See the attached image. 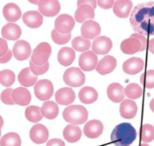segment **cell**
<instances>
[{"mask_svg": "<svg viewBox=\"0 0 154 146\" xmlns=\"http://www.w3.org/2000/svg\"><path fill=\"white\" fill-rule=\"evenodd\" d=\"M131 28L142 36L154 35V1L143 2L131 10L129 18Z\"/></svg>", "mask_w": 154, "mask_h": 146, "instance_id": "1", "label": "cell"}, {"mask_svg": "<svg viewBox=\"0 0 154 146\" xmlns=\"http://www.w3.org/2000/svg\"><path fill=\"white\" fill-rule=\"evenodd\" d=\"M135 139L136 130L128 123L118 124L111 134V141L117 146H129Z\"/></svg>", "mask_w": 154, "mask_h": 146, "instance_id": "2", "label": "cell"}, {"mask_svg": "<svg viewBox=\"0 0 154 146\" xmlns=\"http://www.w3.org/2000/svg\"><path fill=\"white\" fill-rule=\"evenodd\" d=\"M63 119L71 124H82L88 119V111L85 107L79 105H69L63 111Z\"/></svg>", "mask_w": 154, "mask_h": 146, "instance_id": "3", "label": "cell"}, {"mask_svg": "<svg viewBox=\"0 0 154 146\" xmlns=\"http://www.w3.org/2000/svg\"><path fill=\"white\" fill-rule=\"evenodd\" d=\"M85 74L80 68L70 67L66 69L63 74V81L69 87H80L85 83Z\"/></svg>", "mask_w": 154, "mask_h": 146, "instance_id": "4", "label": "cell"}, {"mask_svg": "<svg viewBox=\"0 0 154 146\" xmlns=\"http://www.w3.org/2000/svg\"><path fill=\"white\" fill-rule=\"evenodd\" d=\"M51 54V47L48 43H41L36 47L32 53V58L31 60L36 65H44L48 62Z\"/></svg>", "mask_w": 154, "mask_h": 146, "instance_id": "5", "label": "cell"}, {"mask_svg": "<svg viewBox=\"0 0 154 146\" xmlns=\"http://www.w3.org/2000/svg\"><path fill=\"white\" fill-rule=\"evenodd\" d=\"M34 91L37 99L45 102L50 100L54 95V84L48 79L38 80V82L35 84Z\"/></svg>", "mask_w": 154, "mask_h": 146, "instance_id": "6", "label": "cell"}, {"mask_svg": "<svg viewBox=\"0 0 154 146\" xmlns=\"http://www.w3.org/2000/svg\"><path fill=\"white\" fill-rule=\"evenodd\" d=\"M38 12L45 17H54L60 11L58 0H41L38 2Z\"/></svg>", "mask_w": 154, "mask_h": 146, "instance_id": "7", "label": "cell"}, {"mask_svg": "<svg viewBox=\"0 0 154 146\" xmlns=\"http://www.w3.org/2000/svg\"><path fill=\"white\" fill-rule=\"evenodd\" d=\"M75 26V20L68 14L59 15L54 22V29L60 34H69L71 33Z\"/></svg>", "mask_w": 154, "mask_h": 146, "instance_id": "8", "label": "cell"}, {"mask_svg": "<svg viewBox=\"0 0 154 146\" xmlns=\"http://www.w3.org/2000/svg\"><path fill=\"white\" fill-rule=\"evenodd\" d=\"M12 53L17 60L24 61L28 59L32 54V47H31V44L26 41H17L13 46Z\"/></svg>", "mask_w": 154, "mask_h": 146, "instance_id": "9", "label": "cell"}, {"mask_svg": "<svg viewBox=\"0 0 154 146\" xmlns=\"http://www.w3.org/2000/svg\"><path fill=\"white\" fill-rule=\"evenodd\" d=\"M97 54L92 50H87L79 56V66L81 70L84 71H92L96 69L98 64Z\"/></svg>", "mask_w": 154, "mask_h": 146, "instance_id": "10", "label": "cell"}, {"mask_svg": "<svg viewBox=\"0 0 154 146\" xmlns=\"http://www.w3.org/2000/svg\"><path fill=\"white\" fill-rule=\"evenodd\" d=\"M91 47L96 54H107L113 47V41L108 37L99 36L93 41Z\"/></svg>", "mask_w": 154, "mask_h": 146, "instance_id": "11", "label": "cell"}, {"mask_svg": "<svg viewBox=\"0 0 154 146\" xmlns=\"http://www.w3.org/2000/svg\"><path fill=\"white\" fill-rule=\"evenodd\" d=\"M101 34V26L93 20L85 21L81 27V35L88 40L96 39Z\"/></svg>", "mask_w": 154, "mask_h": 146, "instance_id": "12", "label": "cell"}, {"mask_svg": "<svg viewBox=\"0 0 154 146\" xmlns=\"http://www.w3.org/2000/svg\"><path fill=\"white\" fill-rule=\"evenodd\" d=\"M30 138L34 143L43 144L48 139V130L44 124L37 123L31 128Z\"/></svg>", "mask_w": 154, "mask_h": 146, "instance_id": "13", "label": "cell"}, {"mask_svg": "<svg viewBox=\"0 0 154 146\" xmlns=\"http://www.w3.org/2000/svg\"><path fill=\"white\" fill-rule=\"evenodd\" d=\"M104 126L101 123V120H92L87 121L85 123V126L83 128V132L85 134V136L88 138H97L99 137L101 134L103 133Z\"/></svg>", "mask_w": 154, "mask_h": 146, "instance_id": "14", "label": "cell"}, {"mask_svg": "<svg viewBox=\"0 0 154 146\" xmlns=\"http://www.w3.org/2000/svg\"><path fill=\"white\" fill-rule=\"evenodd\" d=\"M12 99L16 105L28 106L32 101V95L26 87H18L16 89H13Z\"/></svg>", "mask_w": 154, "mask_h": 146, "instance_id": "15", "label": "cell"}, {"mask_svg": "<svg viewBox=\"0 0 154 146\" xmlns=\"http://www.w3.org/2000/svg\"><path fill=\"white\" fill-rule=\"evenodd\" d=\"M144 61L139 57H131L125 60L122 64V70L128 75H135L143 70Z\"/></svg>", "mask_w": 154, "mask_h": 146, "instance_id": "16", "label": "cell"}, {"mask_svg": "<svg viewBox=\"0 0 154 146\" xmlns=\"http://www.w3.org/2000/svg\"><path fill=\"white\" fill-rule=\"evenodd\" d=\"M121 50L125 54H134L138 51H143L144 48H143L142 44L139 41V40H137L136 38L129 37L128 39L122 41Z\"/></svg>", "mask_w": 154, "mask_h": 146, "instance_id": "17", "label": "cell"}, {"mask_svg": "<svg viewBox=\"0 0 154 146\" xmlns=\"http://www.w3.org/2000/svg\"><path fill=\"white\" fill-rule=\"evenodd\" d=\"M132 10V2L131 0H117L113 6L115 15L119 18L125 19L131 15Z\"/></svg>", "mask_w": 154, "mask_h": 146, "instance_id": "18", "label": "cell"}, {"mask_svg": "<svg viewBox=\"0 0 154 146\" xmlns=\"http://www.w3.org/2000/svg\"><path fill=\"white\" fill-rule=\"evenodd\" d=\"M75 100V93L73 89L69 87H64L55 92V101L58 105L69 106Z\"/></svg>", "mask_w": 154, "mask_h": 146, "instance_id": "19", "label": "cell"}, {"mask_svg": "<svg viewBox=\"0 0 154 146\" xmlns=\"http://www.w3.org/2000/svg\"><path fill=\"white\" fill-rule=\"evenodd\" d=\"M116 66H117V59L112 55H106L98 62L96 70L101 75H107L113 72Z\"/></svg>", "mask_w": 154, "mask_h": 146, "instance_id": "20", "label": "cell"}, {"mask_svg": "<svg viewBox=\"0 0 154 146\" xmlns=\"http://www.w3.org/2000/svg\"><path fill=\"white\" fill-rule=\"evenodd\" d=\"M23 22L25 23L27 27L31 29H38L42 26L44 22L43 15L38 11H28L24 13Z\"/></svg>", "mask_w": 154, "mask_h": 146, "instance_id": "21", "label": "cell"}, {"mask_svg": "<svg viewBox=\"0 0 154 146\" xmlns=\"http://www.w3.org/2000/svg\"><path fill=\"white\" fill-rule=\"evenodd\" d=\"M136 113H137V105L134 100L127 99L121 102L120 114L124 119H132L136 116Z\"/></svg>", "mask_w": 154, "mask_h": 146, "instance_id": "22", "label": "cell"}, {"mask_svg": "<svg viewBox=\"0 0 154 146\" xmlns=\"http://www.w3.org/2000/svg\"><path fill=\"white\" fill-rule=\"evenodd\" d=\"M22 34L21 28L15 23H8L3 26L1 30V35L3 39L7 41H17Z\"/></svg>", "mask_w": 154, "mask_h": 146, "instance_id": "23", "label": "cell"}, {"mask_svg": "<svg viewBox=\"0 0 154 146\" xmlns=\"http://www.w3.org/2000/svg\"><path fill=\"white\" fill-rule=\"evenodd\" d=\"M107 95L114 103H121L125 100V88L120 83H112L107 89Z\"/></svg>", "mask_w": 154, "mask_h": 146, "instance_id": "24", "label": "cell"}, {"mask_svg": "<svg viewBox=\"0 0 154 146\" xmlns=\"http://www.w3.org/2000/svg\"><path fill=\"white\" fill-rule=\"evenodd\" d=\"M3 16L9 23L17 22L22 16L20 7L15 3H8L3 7Z\"/></svg>", "mask_w": 154, "mask_h": 146, "instance_id": "25", "label": "cell"}, {"mask_svg": "<svg viewBox=\"0 0 154 146\" xmlns=\"http://www.w3.org/2000/svg\"><path fill=\"white\" fill-rule=\"evenodd\" d=\"M94 17H95L94 9L89 5H81L77 7L74 14V20L77 23H84L85 21L93 20Z\"/></svg>", "mask_w": 154, "mask_h": 146, "instance_id": "26", "label": "cell"}, {"mask_svg": "<svg viewBox=\"0 0 154 146\" xmlns=\"http://www.w3.org/2000/svg\"><path fill=\"white\" fill-rule=\"evenodd\" d=\"M18 81L23 87H31L38 82V76L31 71L30 67H26L20 71L18 75Z\"/></svg>", "mask_w": 154, "mask_h": 146, "instance_id": "27", "label": "cell"}, {"mask_svg": "<svg viewBox=\"0 0 154 146\" xmlns=\"http://www.w3.org/2000/svg\"><path fill=\"white\" fill-rule=\"evenodd\" d=\"M75 59V51L70 47H62L57 53V60L62 66H69Z\"/></svg>", "mask_w": 154, "mask_h": 146, "instance_id": "28", "label": "cell"}, {"mask_svg": "<svg viewBox=\"0 0 154 146\" xmlns=\"http://www.w3.org/2000/svg\"><path fill=\"white\" fill-rule=\"evenodd\" d=\"M81 135H82V131L76 124L69 123L63 129V137L65 138V140H67L70 143L77 142L81 138Z\"/></svg>", "mask_w": 154, "mask_h": 146, "instance_id": "29", "label": "cell"}, {"mask_svg": "<svg viewBox=\"0 0 154 146\" xmlns=\"http://www.w3.org/2000/svg\"><path fill=\"white\" fill-rule=\"evenodd\" d=\"M79 100L81 101L83 104H92L94 102H96L98 99V92L96 91V89L92 88V87H83L80 90V92L78 94Z\"/></svg>", "mask_w": 154, "mask_h": 146, "instance_id": "30", "label": "cell"}, {"mask_svg": "<svg viewBox=\"0 0 154 146\" xmlns=\"http://www.w3.org/2000/svg\"><path fill=\"white\" fill-rule=\"evenodd\" d=\"M42 113L43 116L48 120H54L58 116L59 109L58 105L52 101H45L42 106Z\"/></svg>", "mask_w": 154, "mask_h": 146, "instance_id": "31", "label": "cell"}, {"mask_svg": "<svg viewBox=\"0 0 154 146\" xmlns=\"http://www.w3.org/2000/svg\"><path fill=\"white\" fill-rule=\"evenodd\" d=\"M26 119L31 123H38L44 117L42 109L38 106H29L25 111Z\"/></svg>", "mask_w": 154, "mask_h": 146, "instance_id": "32", "label": "cell"}, {"mask_svg": "<svg viewBox=\"0 0 154 146\" xmlns=\"http://www.w3.org/2000/svg\"><path fill=\"white\" fill-rule=\"evenodd\" d=\"M142 88L137 83H131L125 88V95L131 100H136L142 96Z\"/></svg>", "mask_w": 154, "mask_h": 146, "instance_id": "33", "label": "cell"}, {"mask_svg": "<svg viewBox=\"0 0 154 146\" xmlns=\"http://www.w3.org/2000/svg\"><path fill=\"white\" fill-rule=\"evenodd\" d=\"M21 137L15 132L6 133L0 139V146H21Z\"/></svg>", "mask_w": 154, "mask_h": 146, "instance_id": "34", "label": "cell"}, {"mask_svg": "<svg viewBox=\"0 0 154 146\" xmlns=\"http://www.w3.org/2000/svg\"><path fill=\"white\" fill-rule=\"evenodd\" d=\"M71 44H72L73 50L77 51H81V53L87 51L91 47V44H92L90 40L85 39V38H83L82 36L74 38Z\"/></svg>", "mask_w": 154, "mask_h": 146, "instance_id": "35", "label": "cell"}, {"mask_svg": "<svg viewBox=\"0 0 154 146\" xmlns=\"http://www.w3.org/2000/svg\"><path fill=\"white\" fill-rule=\"evenodd\" d=\"M15 73L8 69H4V70L0 71V84L5 86V87H10L14 84L15 82Z\"/></svg>", "mask_w": 154, "mask_h": 146, "instance_id": "36", "label": "cell"}, {"mask_svg": "<svg viewBox=\"0 0 154 146\" xmlns=\"http://www.w3.org/2000/svg\"><path fill=\"white\" fill-rule=\"evenodd\" d=\"M141 140L149 143L154 140V126L151 124H143L141 127Z\"/></svg>", "mask_w": 154, "mask_h": 146, "instance_id": "37", "label": "cell"}, {"mask_svg": "<svg viewBox=\"0 0 154 146\" xmlns=\"http://www.w3.org/2000/svg\"><path fill=\"white\" fill-rule=\"evenodd\" d=\"M51 39L57 44H65L71 39V34H60L57 30L51 31Z\"/></svg>", "mask_w": 154, "mask_h": 146, "instance_id": "38", "label": "cell"}, {"mask_svg": "<svg viewBox=\"0 0 154 146\" xmlns=\"http://www.w3.org/2000/svg\"><path fill=\"white\" fill-rule=\"evenodd\" d=\"M140 83L145 88H154V70H148L140 76Z\"/></svg>", "mask_w": 154, "mask_h": 146, "instance_id": "39", "label": "cell"}, {"mask_svg": "<svg viewBox=\"0 0 154 146\" xmlns=\"http://www.w3.org/2000/svg\"><path fill=\"white\" fill-rule=\"evenodd\" d=\"M48 68H50V63H48V62H47V63L44 64V65H36L32 60H30V69H31V71H32L34 74L37 75V76L45 74V73L48 70Z\"/></svg>", "mask_w": 154, "mask_h": 146, "instance_id": "40", "label": "cell"}, {"mask_svg": "<svg viewBox=\"0 0 154 146\" xmlns=\"http://www.w3.org/2000/svg\"><path fill=\"white\" fill-rule=\"evenodd\" d=\"M12 92H13L12 88L3 90L1 95H0V99H1L2 103H4L5 105H10V106H12L15 104L12 99Z\"/></svg>", "mask_w": 154, "mask_h": 146, "instance_id": "41", "label": "cell"}, {"mask_svg": "<svg viewBox=\"0 0 154 146\" xmlns=\"http://www.w3.org/2000/svg\"><path fill=\"white\" fill-rule=\"evenodd\" d=\"M97 4L103 9H110L114 6L115 0H97Z\"/></svg>", "mask_w": 154, "mask_h": 146, "instance_id": "42", "label": "cell"}, {"mask_svg": "<svg viewBox=\"0 0 154 146\" xmlns=\"http://www.w3.org/2000/svg\"><path fill=\"white\" fill-rule=\"evenodd\" d=\"M81 5H89L95 10L97 7V0H77V7Z\"/></svg>", "mask_w": 154, "mask_h": 146, "instance_id": "43", "label": "cell"}, {"mask_svg": "<svg viewBox=\"0 0 154 146\" xmlns=\"http://www.w3.org/2000/svg\"><path fill=\"white\" fill-rule=\"evenodd\" d=\"M8 50V44H7L6 40L3 39V38H0V56L4 55Z\"/></svg>", "mask_w": 154, "mask_h": 146, "instance_id": "44", "label": "cell"}, {"mask_svg": "<svg viewBox=\"0 0 154 146\" xmlns=\"http://www.w3.org/2000/svg\"><path fill=\"white\" fill-rule=\"evenodd\" d=\"M47 146H65V143L59 138H54L48 141Z\"/></svg>", "mask_w": 154, "mask_h": 146, "instance_id": "45", "label": "cell"}, {"mask_svg": "<svg viewBox=\"0 0 154 146\" xmlns=\"http://www.w3.org/2000/svg\"><path fill=\"white\" fill-rule=\"evenodd\" d=\"M131 37H132V38H136L137 40H139V41L142 44V46H143V48H146V46H147V41H146V38H145V36H142V35H140V34H132Z\"/></svg>", "mask_w": 154, "mask_h": 146, "instance_id": "46", "label": "cell"}, {"mask_svg": "<svg viewBox=\"0 0 154 146\" xmlns=\"http://www.w3.org/2000/svg\"><path fill=\"white\" fill-rule=\"evenodd\" d=\"M12 55H13L12 51L11 50H8L4 55L0 56V63H6V62H8L12 58Z\"/></svg>", "mask_w": 154, "mask_h": 146, "instance_id": "47", "label": "cell"}, {"mask_svg": "<svg viewBox=\"0 0 154 146\" xmlns=\"http://www.w3.org/2000/svg\"><path fill=\"white\" fill-rule=\"evenodd\" d=\"M148 50H149L150 53L154 54V38H153V39L150 40V41H149V44H148Z\"/></svg>", "mask_w": 154, "mask_h": 146, "instance_id": "48", "label": "cell"}, {"mask_svg": "<svg viewBox=\"0 0 154 146\" xmlns=\"http://www.w3.org/2000/svg\"><path fill=\"white\" fill-rule=\"evenodd\" d=\"M150 109H151V111L154 113V98L151 100V102H150Z\"/></svg>", "mask_w": 154, "mask_h": 146, "instance_id": "49", "label": "cell"}, {"mask_svg": "<svg viewBox=\"0 0 154 146\" xmlns=\"http://www.w3.org/2000/svg\"><path fill=\"white\" fill-rule=\"evenodd\" d=\"M40 1L41 0H29V2H31L32 4H35V5H38Z\"/></svg>", "mask_w": 154, "mask_h": 146, "instance_id": "50", "label": "cell"}, {"mask_svg": "<svg viewBox=\"0 0 154 146\" xmlns=\"http://www.w3.org/2000/svg\"><path fill=\"white\" fill-rule=\"evenodd\" d=\"M3 123H4V120H3L2 117L0 116V127H2V126H3Z\"/></svg>", "mask_w": 154, "mask_h": 146, "instance_id": "51", "label": "cell"}, {"mask_svg": "<svg viewBox=\"0 0 154 146\" xmlns=\"http://www.w3.org/2000/svg\"><path fill=\"white\" fill-rule=\"evenodd\" d=\"M139 146H149L148 144H146V143H144V142H143V143L141 144V145H139Z\"/></svg>", "mask_w": 154, "mask_h": 146, "instance_id": "52", "label": "cell"}, {"mask_svg": "<svg viewBox=\"0 0 154 146\" xmlns=\"http://www.w3.org/2000/svg\"><path fill=\"white\" fill-rule=\"evenodd\" d=\"M0 136H1V127H0Z\"/></svg>", "mask_w": 154, "mask_h": 146, "instance_id": "53", "label": "cell"}]
</instances>
